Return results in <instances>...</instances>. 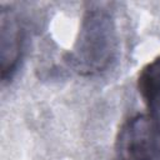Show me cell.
Returning <instances> with one entry per match:
<instances>
[{"label":"cell","mask_w":160,"mask_h":160,"mask_svg":"<svg viewBox=\"0 0 160 160\" xmlns=\"http://www.w3.org/2000/svg\"><path fill=\"white\" fill-rule=\"evenodd\" d=\"M116 50L112 14L101 4H91L82 18L79 36L66 61L80 75H95L110 66Z\"/></svg>","instance_id":"1"},{"label":"cell","mask_w":160,"mask_h":160,"mask_svg":"<svg viewBox=\"0 0 160 160\" xmlns=\"http://www.w3.org/2000/svg\"><path fill=\"white\" fill-rule=\"evenodd\" d=\"M116 160H160V126L145 114L128 119L115 141Z\"/></svg>","instance_id":"2"},{"label":"cell","mask_w":160,"mask_h":160,"mask_svg":"<svg viewBox=\"0 0 160 160\" xmlns=\"http://www.w3.org/2000/svg\"><path fill=\"white\" fill-rule=\"evenodd\" d=\"M24 44V29L14 11L1 10V79L6 81L16 72Z\"/></svg>","instance_id":"3"},{"label":"cell","mask_w":160,"mask_h":160,"mask_svg":"<svg viewBox=\"0 0 160 160\" xmlns=\"http://www.w3.org/2000/svg\"><path fill=\"white\" fill-rule=\"evenodd\" d=\"M138 88L149 110L148 115L160 126V55L142 68Z\"/></svg>","instance_id":"4"}]
</instances>
